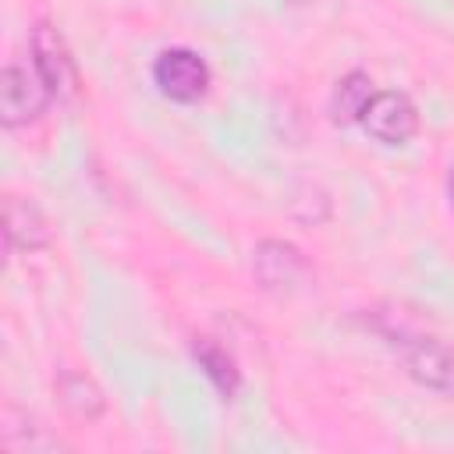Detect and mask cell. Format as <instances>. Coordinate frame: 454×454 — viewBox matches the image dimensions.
<instances>
[{"label":"cell","mask_w":454,"mask_h":454,"mask_svg":"<svg viewBox=\"0 0 454 454\" xmlns=\"http://www.w3.org/2000/svg\"><path fill=\"white\" fill-rule=\"evenodd\" d=\"M394 348L401 351L408 376L419 380L422 387L436 390V394H450L454 397V351L433 337H408V333H390Z\"/></svg>","instance_id":"cell-6"},{"label":"cell","mask_w":454,"mask_h":454,"mask_svg":"<svg viewBox=\"0 0 454 454\" xmlns=\"http://www.w3.org/2000/svg\"><path fill=\"white\" fill-rule=\"evenodd\" d=\"M287 4H294V7H301V4H309V0H287Z\"/></svg>","instance_id":"cell-12"},{"label":"cell","mask_w":454,"mask_h":454,"mask_svg":"<svg viewBox=\"0 0 454 454\" xmlns=\"http://www.w3.org/2000/svg\"><path fill=\"white\" fill-rule=\"evenodd\" d=\"M192 355H195L199 369L206 372V380L216 387V394H220L223 401H231V397L238 394V387H241V369H238L234 355H231L220 340H213V337H199V340L192 344Z\"/></svg>","instance_id":"cell-8"},{"label":"cell","mask_w":454,"mask_h":454,"mask_svg":"<svg viewBox=\"0 0 454 454\" xmlns=\"http://www.w3.org/2000/svg\"><path fill=\"white\" fill-rule=\"evenodd\" d=\"M252 277L270 294H291L309 280V262L291 241L266 238L252 248Z\"/></svg>","instance_id":"cell-5"},{"label":"cell","mask_w":454,"mask_h":454,"mask_svg":"<svg viewBox=\"0 0 454 454\" xmlns=\"http://www.w3.org/2000/svg\"><path fill=\"white\" fill-rule=\"evenodd\" d=\"M153 85L170 103H199L213 85V71L199 50L170 46V50H160L153 60Z\"/></svg>","instance_id":"cell-2"},{"label":"cell","mask_w":454,"mask_h":454,"mask_svg":"<svg viewBox=\"0 0 454 454\" xmlns=\"http://www.w3.org/2000/svg\"><path fill=\"white\" fill-rule=\"evenodd\" d=\"M447 202H450V213H454V163H450V174H447Z\"/></svg>","instance_id":"cell-11"},{"label":"cell","mask_w":454,"mask_h":454,"mask_svg":"<svg viewBox=\"0 0 454 454\" xmlns=\"http://www.w3.org/2000/svg\"><path fill=\"white\" fill-rule=\"evenodd\" d=\"M4 241H7V252H43L53 245V227L32 199L7 195L4 199Z\"/></svg>","instance_id":"cell-7"},{"label":"cell","mask_w":454,"mask_h":454,"mask_svg":"<svg viewBox=\"0 0 454 454\" xmlns=\"http://www.w3.org/2000/svg\"><path fill=\"white\" fill-rule=\"evenodd\" d=\"M57 397L74 419H85V422H92L106 411L103 390L96 387V380L89 372H78V369H64L57 376Z\"/></svg>","instance_id":"cell-9"},{"label":"cell","mask_w":454,"mask_h":454,"mask_svg":"<svg viewBox=\"0 0 454 454\" xmlns=\"http://www.w3.org/2000/svg\"><path fill=\"white\" fill-rule=\"evenodd\" d=\"M376 92V82L365 74V71H348L337 85H333V96H330V117L333 124H358L365 103L372 99Z\"/></svg>","instance_id":"cell-10"},{"label":"cell","mask_w":454,"mask_h":454,"mask_svg":"<svg viewBox=\"0 0 454 454\" xmlns=\"http://www.w3.org/2000/svg\"><path fill=\"white\" fill-rule=\"evenodd\" d=\"M28 57L32 64L39 67V74L46 78L53 99H71L78 92V67H74V57L60 35V28L53 21H35L32 25V35H28Z\"/></svg>","instance_id":"cell-4"},{"label":"cell","mask_w":454,"mask_h":454,"mask_svg":"<svg viewBox=\"0 0 454 454\" xmlns=\"http://www.w3.org/2000/svg\"><path fill=\"white\" fill-rule=\"evenodd\" d=\"M419 106L397 89H376L358 117V128L380 145H408L419 135Z\"/></svg>","instance_id":"cell-3"},{"label":"cell","mask_w":454,"mask_h":454,"mask_svg":"<svg viewBox=\"0 0 454 454\" xmlns=\"http://www.w3.org/2000/svg\"><path fill=\"white\" fill-rule=\"evenodd\" d=\"M53 103V92L46 85V78L39 74V67L28 60H7L4 74H0V117L4 128H25L35 124Z\"/></svg>","instance_id":"cell-1"}]
</instances>
